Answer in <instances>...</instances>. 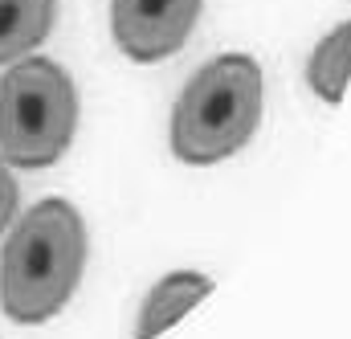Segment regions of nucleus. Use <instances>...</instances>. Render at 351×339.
<instances>
[{
  "label": "nucleus",
  "mask_w": 351,
  "mask_h": 339,
  "mask_svg": "<svg viewBox=\"0 0 351 339\" xmlns=\"http://www.w3.org/2000/svg\"><path fill=\"white\" fill-rule=\"evenodd\" d=\"M200 8L204 0H110L114 45L139 66L164 62L188 45Z\"/></svg>",
  "instance_id": "20e7f679"
},
{
  "label": "nucleus",
  "mask_w": 351,
  "mask_h": 339,
  "mask_svg": "<svg viewBox=\"0 0 351 339\" xmlns=\"http://www.w3.org/2000/svg\"><path fill=\"white\" fill-rule=\"evenodd\" d=\"M351 82V16L343 25H335L306 58V86L323 98V102H343Z\"/></svg>",
  "instance_id": "0eeeda50"
},
{
  "label": "nucleus",
  "mask_w": 351,
  "mask_h": 339,
  "mask_svg": "<svg viewBox=\"0 0 351 339\" xmlns=\"http://www.w3.org/2000/svg\"><path fill=\"white\" fill-rule=\"evenodd\" d=\"M213 294V278L208 274H196V270H176L168 278H160L152 290H147V299H143V307H139V319H135V331L131 339H156L164 336L168 327H176L200 299H208Z\"/></svg>",
  "instance_id": "39448f33"
},
{
  "label": "nucleus",
  "mask_w": 351,
  "mask_h": 339,
  "mask_svg": "<svg viewBox=\"0 0 351 339\" xmlns=\"http://www.w3.org/2000/svg\"><path fill=\"white\" fill-rule=\"evenodd\" d=\"M265 115V74L250 54L208 58L172 106V156L188 168H213L237 156Z\"/></svg>",
  "instance_id": "f03ea898"
},
{
  "label": "nucleus",
  "mask_w": 351,
  "mask_h": 339,
  "mask_svg": "<svg viewBox=\"0 0 351 339\" xmlns=\"http://www.w3.org/2000/svg\"><path fill=\"white\" fill-rule=\"evenodd\" d=\"M78 131V86L53 58H21L0 78V156L8 168L58 164Z\"/></svg>",
  "instance_id": "7ed1b4c3"
},
{
  "label": "nucleus",
  "mask_w": 351,
  "mask_h": 339,
  "mask_svg": "<svg viewBox=\"0 0 351 339\" xmlns=\"http://www.w3.org/2000/svg\"><path fill=\"white\" fill-rule=\"evenodd\" d=\"M58 0H0V66L29 58L53 29Z\"/></svg>",
  "instance_id": "423d86ee"
},
{
  "label": "nucleus",
  "mask_w": 351,
  "mask_h": 339,
  "mask_svg": "<svg viewBox=\"0 0 351 339\" xmlns=\"http://www.w3.org/2000/svg\"><path fill=\"white\" fill-rule=\"evenodd\" d=\"M16 180H12V172L4 164V156H0V233L12 225V217H16Z\"/></svg>",
  "instance_id": "6e6552de"
},
{
  "label": "nucleus",
  "mask_w": 351,
  "mask_h": 339,
  "mask_svg": "<svg viewBox=\"0 0 351 339\" xmlns=\"http://www.w3.org/2000/svg\"><path fill=\"white\" fill-rule=\"evenodd\" d=\"M86 221L62 200H37L0 250V311L12 323L53 319L78 290L86 270Z\"/></svg>",
  "instance_id": "f257e3e1"
}]
</instances>
